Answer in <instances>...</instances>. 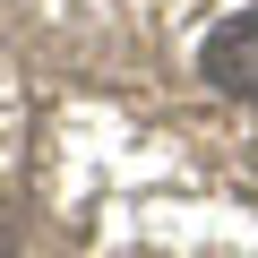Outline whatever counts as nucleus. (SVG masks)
Here are the masks:
<instances>
[{
  "instance_id": "1",
  "label": "nucleus",
  "mask_w": 258,
  "mask_h": 258,
  "mask_svg": "<svg viewBox=\"0 0 258 258\" xmlns=\"http://www.w3.org/2000/svg\"><path fill=\"white\" fill-rule=\"evenodd\" d=\"M198 78H207L224 103L258 112V9H232V18L207 26V43H198Z\"/></svg>"
},
{
  "instance_id": "2",
  "label": "nucleus",
  "mask_w": 258,
  "mask_h": 258,
  "mask_svg": "<svg viewBox=\"0 0 258 258\" xmlns=\"http://www.w3.org/2000/svg\"><path fill=\"white\" fill-rule=\"evenodd\" d=\"M9 241H18V215H9V198H0V258H9Z\"/></svg>"
}]
</instances>
